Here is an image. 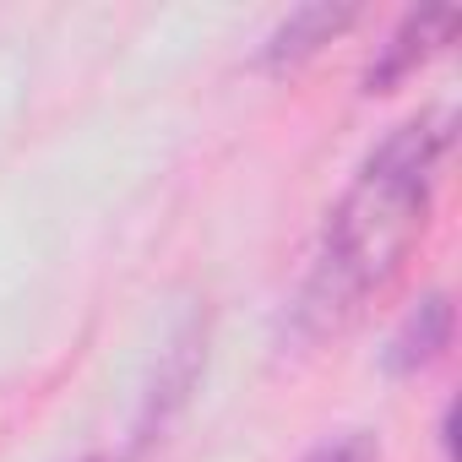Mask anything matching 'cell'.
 I'll return each instance as SVG.
<instances>
[{"label": "cell", "mask_w": 462, "mask_h": 462, "mask_svg": "<svg viewBox=\"0 0 462 462\" xmlns=\"http://www.w3.org/2000/svg\"><path fill=\"white\" fill-rule=\"evenodd\" d=\"M446 152H451L446 109L408 115L365 152V163L332 201L310 267L289 300L283 327L294 343H327L348 332L392 289V278L408 267L413 245L430 228Z\"/></svg>", "instance_id": "obj_1"}, {"label": "cell", "mask_w": 462, "mask_h": 462, "mask_svg": "<svg viewBox=\"0 0 462 462\" xmlns=\"http://www.w3.org/2000/svg\"><path fill=\"white\" fill-rule=\"evenodd\" d=\"M359 23V6H332V0H316V6H294L289 17H278V28L262 39L256 66L267 71H294L310 55H321L332 39H343Z\"/></svg>", "instance_id": "obj_3"}, {"label": "cell", "mask_w": 462, "mask_h": 462, "mask_svg": "<svg viewBox=\"0 0 462 462\" xmlns=\"http://www.w3.org/2000/svg\"><path fill=\"white\" fill-rule=\"evenodd\" d=\"M300 462H381V446H375L370 430H343V435L316 440Z\"/></svg>", "instance_id": "obj_5"}, {"label": "cell", "mask_w": 462, "mask_h": 462, "mask_svg": "<svg viewBox=\"0 0 462 462\" xmlns=\"http://www.w3.org/2000/svg\"><path fill=\"white\" fill-rule=\"evenodd\" d=\"M451 343V294L446 289H430L419 305H408V316L397 321V332L386 337L381 348V365L386 375H419L424 365H435Z\"/></svg>", "instance_id": "obj_4"}, {"label": "cell", "mask_w": 462, "mask_h": 462, "mask_svg": "<svg viewBox=\"0 0 462 462\" xmlns=\"http://www.w3.org/2000/svg\"><path fill=\"white\" fill-rule=\"evenodd\" d=\"M457 23H462L457 6H413V12H402V17L392 23V33L375 44L370 66H365V93H392V88L408 82L419 66H430V60L451 44Z\"/></svg>", "instance_id": "obj_2"}]
</instances>
